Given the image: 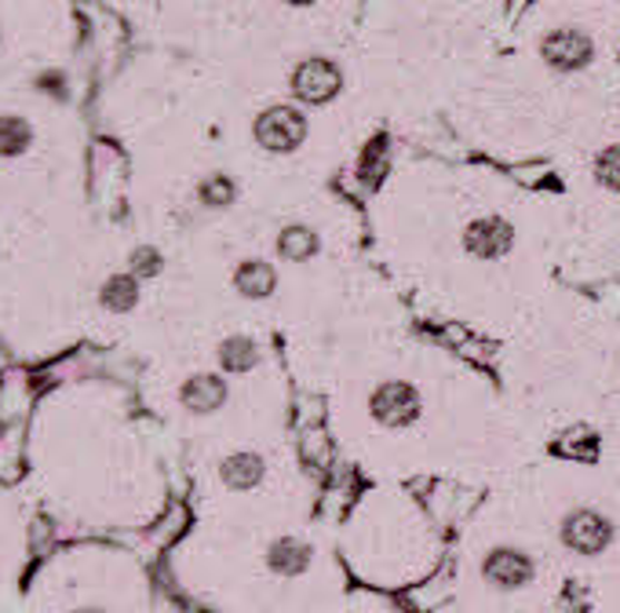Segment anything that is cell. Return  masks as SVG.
<instances>
[{
    "mask_svg": "<svg viewBox=\"0 0 620 613\" xmlns=\"http://www.w3.org/2000/svg\"><path fill=\"white\" fill-rule=\"evenodd\" d=\"M303 132H307V125H303V117L293 107H274L256 121V139L274 154L296 150L303 142Z\"/></svg>",
    "mask_w": 620,
    "mask_h": 613,
    "instance_id": "1",
    "label": "cell"
},
{
    "mask_svg": "<svg viewBox=\"0 0 620 613\" xmlns=\"http://www.w3.org/2000/svg\"><path fill=\"white\" fill-rule=\"evenodd\" d=\"M373 416L387 427H405L420 416V395L409 384H384L373 395Z\"/></svg>",
    "mask_w": 620,
    "mask_h": 613,
    "instance_id": "2",
    "label": "cell"
},
{
    "mask_svg": "<svg viewBox=\"0 0 620 613\" xmlns=\"http://www.w3.org/2000/svg\"><path fill=\"white\" fill-rule=\"evenodd\" d=\"M293 88L303 102H328L339 91V70L325 59H311L296 70Z\"/></svg>",
    "mask_w": 620,
    "mask_h": 613,
    "instance_id": "3",
    "label": "cell"
},
{
    "mask_svg": "<svg viewBox=\"0 0 620 613\" xmlns=\"http://www.w3.org/2000/svg\"><path fill=\"white\" fill-rule=\"evenodd\" d=\"M562 537H565V544H570V547H577V552L596 555V552H602L606 544H610V523H606V518L596 515V512H577V515L565 518Z\"/></svg>",
    "mask_w": 620,
    "mask_h": 613,
    "instance_id": "4",
    "label": "cell"
},
{
    "mask_svg": "<svg viewBox=\"0 0 620 613\" xmlns=\"http://www.w3.org/2000/svg\"><path fill=\"white\" fill-rule=\"evenodd\" d=\"M511 238H514L511 224L490 216V219H474V224L468 227V234H464V245L474 256L493 259V256H504L511 249Z\"/></svg>",
    "mask_w": 620,
    "mask_h": 613,
    "instance_id": "5",
    "label": "cell"
},
{
    "mask_svg": "<svg viewBox=\"0 0 620 613\" xmlns=\"http://www.w3.org/2000/svg\"><path fill=\"white\" fill-rule=\"evenodd\" d=\"M544 59L555 70H580L591 59V41L577 30H555L544 41Z\"/></svg>",
    "mask_w": 620,
    "mask_h": 613,
    "instance_id": "6",
    "label": "cell"
},
{
    "mask_svg": "<svg viewBox=\"0 0 620 613\" xmlns=\"http://www.w3.org/2000/svg\"><path fill=\"white\" fill-rule=\"evenodd\" d=\"M530 573H533L530 558L519 552H508V547H500V552L485 558V577L500 584V589H519V584L530 581Z\"/></svg>",
    "mask_w": 620,
    "mask_h": 613,
    "instance_id": "7",
    "label": "cell"
},
{
    "mask_svg": "<svg viewBox=\"0 0 620 613\" xmlns=\"http://www.w3.org/2000/svg\"><path fill=\"white\" fill-rule=\"evenodd\" d=\"M223 380L219 376H194V380L183 387V406L194 409V413H213L223 406Z\"/></svg>",
    "mask_w": 620,
    "mask_h": 613,
    "instance_id": "8",
    "label": "cell"
},
{
    "mask_svg": "<svg viewBox=\"0 0 620 613\" xmlns=\"http://www.w3.org/2000/svg\"><path fill=\"white\" fill-rule=\"evenodd\" d=\"M259 478H263V464H259V456H253V453H237L223 464V482L234 486V490L256 486Z\"/></svg>",
    "mask_w": 620,
    "mask_h": 613,
    "instance_id": "9",
    "label": "cell"
},
{
    "mask_svg": "<svg viewBox=\"0 0 620 613\" xmlns=\"http://www.w3.org/2000/svg\"><path fill=\"white\" fill-rule=\"evenodd\" d=\"M237 289L253 299L274 293V270L267 264H245L242 270H237Z\"/></svg>",
    "mask_w": 620,
    "mask_h": 613,
    "instance_id": "10",
    "label": "cell"
},
{
    "mask_svg": "<svg viewBox=\"0 0 620 613\" xmlns=\"http://www.w3.org/2000/svg\"><path fill=\"white\" fill-rule=\"evenodd\" d=\"M30 147V125L19 117H0V158H16Z\"/></svg>",
    "mask_w": 620,
    "mask_h": 613,
    "instance_id": "11",
    "label": "cell"
},
{
    "mask_svg": "<svg viewBox=\"0 0 620 613\" xmlns=\"http://www.w3.org/2000/svg\"><path fill=\"white\" fill-rule=\"evenodd\" d=\"M314 245H318V238H314L307 227H288V230H282V238H278V249L288 259H307L314 253Z\"/></svg>",
    "mask_w": 620,
    "mask_h": 613,
    "instance_id": "12",
    "label": "cell"
},
{
    "mask_svg": "<svg viewBox=\"0 0 620 613\" xmlns=\"http://www.w3.org/2000/svg\"><path fill=\"white\" fill-rule=\"evenodd\" d=\"M270 563L278 566V570H285V573H299L303 563H307V547L293 544V541H282V544H274Z\"/></svg>",
    "mask_w": 620,
    "mask_h": 613,
    "instance_id": "13",
    "label": "cell"
},
{
    "mask_svg": "<svg viewBox=\"0 0 620 613\" xmlns=\"http://www.w3.org/2000/svg\"><path fill=\"white\" fill-rule=\"evenodd\" d=\"M253 362H256V347H253V340H242V336H237V340L223 344V365H227V369L242 373V369H248V365H253Z\"/></svg>",
    "mask_w": 620,
    "mask_h": 613,
    "instance_id": "14",
    "label": "cell"
},
{
    "mask_svg": "<svg viewBox=\"0 0 620 613\" xmlns=\"http://www.w3.org/2000/svg\"><path fill=\"white\" fill-rule=\"evenodd\" d=\"M102 304L114 307V310H128L136 304V281L131 278H114L107 289H102Z\"/></svg>",
    "mask_w": 620,
    "mask_h": 613,
    "instance_id": "15",
    "label": "cell"
},
{
    "mask_svg": "<svg viewBox=\"0 0 620 613\" xmlns=\"http://www.w3.org/2000/svg\"><path fill=\"white\" fill-rule=\"evenodd\" d=\"M596 176H599L602 187L620 190V147H610V150H602V154H599V161H596Z\"/></svg>",
    "mask_w": 620,
    "mask_h": 613,
    "instance_id": "16",
    "label": "cell"
},
{
    "mask_svg": "<svg viewBox=\"0 0 620 613\" xmlns=\"http://www.w3.org/2000/svg\"><path fill=\"white\" fill-rule=\"evenodd\" d=\"M205 201H230V182L227 179H213V182H208V187H205Z\"/></svg>",
    "mask_w": 620,
    "mask_h": 613,
    "instance_id": "17",
    "label": "cell"
},
{
    "mask_svg": "<svg viewBox=\"0 0 620 613\" xmlns=\"http://www.w3.org/2000/svg\"><path fill=\"white\" fill-rule=\"evenodd\" d=\"M288 4H311V0H288Z\"/></svg>",
    "mask_w": 620,
    "mask_h": 613,
    "instance_id": "18",
    "label": "cell"
}]
</instances>
